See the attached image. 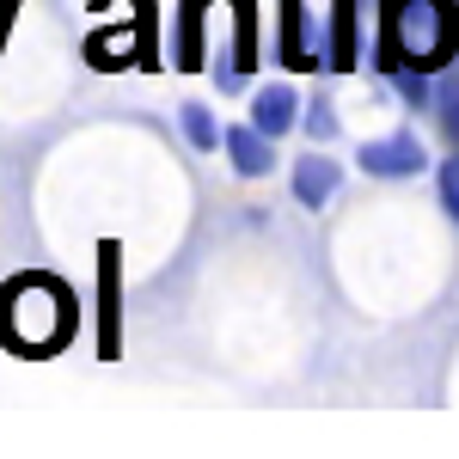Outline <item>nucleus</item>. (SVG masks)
Masks as SVG:
<instances>
[{
  "instance_id": "obj_1",
  "label": "nucleus",
  "mask_w": 459,
  "mask_h": 459,
  "mask_svg": "<svg viewBox=\"0 0 459 459\" xmlns=\"http://www.w3.org/2000/svg\"><path fill=\"white\" fill-rule=\"evenodd\" d=\"M459 49V6L454 0H392L380 68H447Z\"/></svg>"
},
{
  "instance_id": "obj_2",
  "label": "nucleus",
  "mask_w": 459,
  "mask_h": 459,
  "mask_svg": "<svg viewBox=\"0 0 459 459\" xmlns=\"http://www.w3.org/2000/svg\"><path fill=\"white\" fill-rule=\"evenodd\" d=\"M74 331V294L49 276H25L0 294V337L25 355H43V350H62Z\"/></svg>"
},
{
  "instance_id": "obj_3",
  "label": "nucleus",
  "mask_w": 459,
  "mask_h": 459,
  "mask_svg": "<svg viewBox=\"0 0 459 459\" xmlns=\"http://www.w3.org/2000/svg\"><path fill=\"white\" fill-rule=\"evenodd\" d=\"M423 166L429 160L417 135H380V142L361 147V172H374V178H417Z\"/></svg>"
},
{
  "instance_id": "obj_4",
  "label": "nucleus",
  "mask_w": 459,
  "mask_h": 459,
  "mask_svg": "<svg viewBox=\"0 0 459 459\" xmlns=\"http://www.w3.org/2000/svg\"><path fill=\"white\" fill-rule=\"evenodd\" d=\"M282 62L288 68H318V62H331V43L313 37V13H307L300 0H288V13H282Z\"/></svg>"
},
{
  "instance_id": "obj_5",
  "label": "nucleus",
  "mask_w": 459,
  "mask_h": 459,
  "mask_svg": "<svg viewBox=\"0 0 459 459\" xmlns=\"http://www.w3.org/2000/svg\"><path fill=\"white\" fill-rule=\"evenodd\" d=\"M227 160H233V172L239 178H264L276 166V153H270V135L251 123V129H227Z\"/></svg>"
},
{
  "instance_id": "obj_6",
  "label": "nucleus",
  "mask_w": 459,
  "mask_h": 459,
  "mask_svg": "<svg viewBox=\"0 0 459 459\" xmlns=\"http://www.w3.org/2000/svg\"><path fill=\"white\" fill-rule=\"evenodd\" d=\"M331 190H337V160L307 153V160L294 166V196H300L307 209H325V203H331Z\"/></svg>"
},
{
  "instance_id": "obj_7",
  "label": "nucleus",
  "mask_w": 459,
  "mask_h": 459,
  "mask_svg": "<svg viewBox=\"0 0 459 459\" xmlns=\"http://www.w3.org/2000/svg\"><path fill=\"white\" fill-rule=\"evenodd\" d=\"M294 110H300V105H294V92H288V86H264V92L251 99V123L276 142V135L294 129Z\"/></svg>"
},
{
  "instance_id": "obj_8",
  "label": "nucleus",
  "mask_w": 459,
  "mask_h": 459,
  "mask_svg": "<svg viewBox=\"0 0 459 459\" xmlns=\"http://www.w3.org/2000/svg\"><path fill=\"white\" fill-rule=\"evenodd\" d=\"M233 6V19H239V37H233V56H227V68H221V86L233 92L239 80L251 74V56H257V37H251V0H227Z\"/></svg>"
},
{
  "instance_id": "obj_9",
  "label": "nucleus",
  "mask_w": 459,
  "mask_h": 459,
  "mask_svg": "<svg viewBox=\"0 0 459 459\" xmlns=\"http://www.w3.org/2000/svg\"><path fill=\"white\" fill-rule=\"evenodd\" d=\"M325 68H355V0H331V62Z\"/></svg>"
},
{
  "instance_id": "obj_10",
  "label": "nucleus",
  "mask_w": 459,
  "mask_h": 459,
  "mask_svg": "<svg viewBox=\"0 0 459 459\" xmlns=\"http://www.w3.org/2000/svg\"><path fill=\"white\" fill-rule=\"evenodd\" d=\"M203 6L209 0H184L178 6V68H196L203 62V43H196L203 37Z\"/></svg>"
},
{
  "instance_id": "obj_11",
  "label": "nucleus",
  "mask_w": 459,
  "mask_h": 459,
  "mask_svg": "<svg viewBox=\"0 0 459 459\" xmlns=\"http://www.w3.org/2000/svg\"><path fill=\"white\" fill-rule=\"evenodd\" d=\"M435 110H441V135L459 147V74L441 80V92H435Z\"/></svg>"
},
{
  "instance_id": "obj_12",
  "label": "nucleus",
  "mask_w": 459,
  "mask_h": 459,
  "mask_svg": "<svg viewBox=\"0 0 459 459\" xmlns=\"http://www.w3.org/2000/svg\"><path fill=\"white\" fill-rule=\"evenodd\" d=\"M184 135H190L196 147H221V142H227V135L214 129V117H209L203 105H184Z\"/></svg>"
},
{
  "instance_id": "obj_13",
  "label": "nucleus",
  "mask_w": 459,
  "mask_h": 459,
  "mask_svg": "<svg viewBox=\"0 0 459 459\" xmlns=\"http://www.w3.org/2000/svg\"><path fill=\"white\" fill-rule=\"evenodd\" d=\"M441 209L459 221V160H447V166H441Z\"/></svg>"
},
{
  "instance_id": "obj_14",
  "label": "nucleus",
  "mask_w": 459,
  "mask_h": 459,
  "mask_svg": "<svg viewBox=\"0 0 459 459\" xmlns=\"http://www.w3.org/2000/svg\"><path fill=\"white\" fill-rule=\"evenodd\" d=\"M307 129H313L318 142H331V135H337V117H331V105H313V117H307Z\"/></svg>"
}]
</instances>
